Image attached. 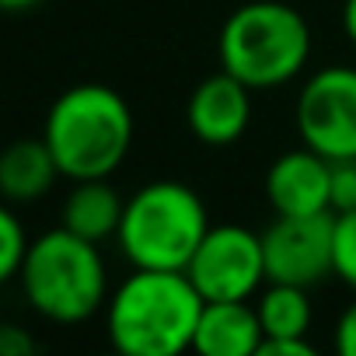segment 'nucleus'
Segmentation results:
<instances>
[{
  "mask_svg": "<svg viewBox=\"0 0 356 356\" xmlns=\"http://www.w3.org/2000/svg\"><path fill=\"white\" fill-rule=\"evenodd\" d=\"M203 304L186 269H136L105 300V328L122 356H178L193 349Z\"/></svg>",
  "mask_w": 356,
  "mask_h": 356,
  "instance_id": "1",
  "label": "nucleus"
},
{
  "mask_svg": "<svg viewBox=\"0 0 356 356\" xmlns=\"http://www.w3.org/2000/svg\"><path fill=\"white\" fill-rule=\"evenodd\" d=\"M42 140L70 182L108 178L133 147V112L108 84H77L49 105Z\"/></svg>",
  "mask_w": 356,
  "mask_h": 356,
  "instance_id": "2",
  "label": "nucleus"
},
{
  "mask_svg": "<svg viewBox=\"0 0 356 356\" xmlns=\"http://www.w3.org/2000/svg\"><path fill=\"white\" fill-rule=\"evenodd\" d=\"M18 280L32 311L56 325L88 321L108 300V273L98 245L67 227L29 241Z\"/></svg>",
  "mask_w": 356,
  "mask_h": 356,
  "instance_id": "3",
  "label": "nucleus"
},
{
  "mask_svg": "<svg viewBox=\"0 0 356 356\" xmlns=\"http://www.w3.org/2000/svg\"><path fill=\"white\" fill-rule=\"evenodd\" d=\"M220 67L252 91L293 81L311 56V29L300 11L280 0L241 4L220 29Z\"/></svg>",
  "mask_w": 356,
  "mask_h": 356,
  "instance_id": "4",
  "label": "nucleus"
},
{
  "mask_svg": "<svg viewBox=\"0 0 356 356\" xmlns=\"http://www.w3.org/2000/svg\"><path fill=\"white\" fill-rule=\"evenodd\" d=\"M210 231L207 203L186 182H150L126 200L119 248L133 269H186Z\"/></svg>",
  "mask_w": 356,
  "mask_h": 356,
  "instance_id": "5",
  "label": "nucleus"
},
{
  "mask_svg": "<svg viewBox=\"0 0 356 356\" xmlns=\"http://www.w3.org/2000/svg\"><path fill=\"white\" fill-rule=\"evenodd\" d=\"M300 143L328 161L356 157V67H325L297 95Z\"/></svg>",
  "mask_w": 356,
  "mask_h": 356,
  "instance_id": "6",
  "label": "nucleus"
},
{
  "mask_svg": "<svg viewBox=\"0 0 356 356\" xmlns=\"http://www.w3.org/2000/svg\"><path fill=\"white\" fill-rule=\"evenodd\" d=\"M186 273L203 300H248L266 283L262 234L241 224L210 227Z\"/></svg>",
  "mask_w": 356,
  "mask_h": 356,
  "instance_id": "7",
  "label": "nucleus"
},
{
  "mask_svg": "<svg viewBox=\"0 0 356 356\" xmlns=\"http://www.w3.org/2000/svg\"><path fill=\"white\" fill-rule=\"evenodd\" d=\"M332 234H335V213L332 210L307 213V217H276L273 227L262 234L266 280L311 290L321 280L335 276Z\"/></svg>",
  "mask_w": 356,
  "mask_h": 356,
  "instance_id": "8",
  "label": "nucleus"
},
{
  "mask_svg": "<svg viewBox=\"0 0 356 356\" xmlns=\"http://www.w3.org/2000/svg\"><path fill=\"white\" fill-rule=\"evenodd\" d=\"M186 122L193 136L210 147L238 143L252 122V88L220 67V74H210L193 88Z\"/></svg>",
  "mask_w": 356,
  "mask_h": 356,
  "instance_id": "9",
  "label": "nucleus"
},
{
  "mask_svg": "<svg viewBox=\"0 0 356 356\" xmlns=\"http://www.w3.org/2000/svg\"><path fill=\"white\" fill-rule=\"evenodd\" d=\"M332 186V161L311 147L280 154L266 171V200L276 217H307L325 213Z\"/></svg>",
  "mask_w": 356,
  "mask_h": 356,
  "instance_id": "10",
  "label": "nucleus"
},
{
  "mask_svg": "<svg viewBox=\"0 0 356 356\" xmlns=\"http://www.w3.org/2000/svg\"><path fill=\"white\" fill-rule=\"evenodd\" d=\"M262 321L248 300H207L193 349L200 356H259Z\"/></svg>",
  "mask_w": 356,
  "mask_h": 356,
  "instance_id": "11",
  "label": "nucleus"
},
{
  "mask_svg": "<svg viewBox=\"0 0 356 356\" xmlns=\"http://www.w3.org/2000/svg\"><path fill=\"white\" fill-rule=\"evenodd\" d=\"M60 164L49 143L39 140H15L0 150V200L8 203H35L56 186Z\"/></svg>",
  "mask_w": 356,
  "mask_h": 356,
  "instance_id": "12",
  "label": "nucleus"
},
{
  "mask_svg": "<svg viewBox=\"0 0 356 356\" xmlns=\"http://www.w3.org/2000/svg\"><path fill=\"white\" fill-rule=\"evenodd\" d=\"M122 210H126V200L108 186V178H81V182H74V189L63 200L60 227L102 245L105 238L119 234Z\"/></svg>",
  "mask_w": 356,
  "mask_h": 356,
  "instance_id": "13",
  "label": "nucleus"
},
{
  "mask_svg": "<svg viewBox=\"0 0 356 356\" xmlns=\"http://www.w3.org/2000/svg\"><path fill=\"white\" fill-rule=\"evenodd\" d=\"M255 311H259V321H262V342L266 339H307V328H311L307 286L269 283L259 293Z\"/></svg>",
  "mask_w": 356,
  "mask_h": 356,
  "instance_id": "14",
  "label": "nucleus"
},
{
  "mask_svg": "<svg viewBox=\"0 0 356 356\" xmlns=\"http://www.w3.org/2000/svg\"><path fill=\"white\" fill-rule=\"evenodd\" d=\"M25 252H29V238H25L22 220L0 203V286L11 283L22 273Z\"/></svg>",
  "mask_w": 356,
  "mask_h": 356,
  "instance_id": "15",
  "label": "nucleus"
},
{
  "mask_svg": "<svg viewBox=\"0 0 356 356\" xmlns=\"http://www.w3.org/2000/svg\"><path fill=\"white\" fill-rule=\"evenodd\" d=\"M332 262H335V276H339L349 290H356V210L335 213Z\"/></svg>",
  "mask_w": 356,
  "mask_h": 356,
  "instance_id": "16",
  "label": "nucleus"
},
{
  "mask_svg": "<svg viewBox=\"0 0 356 356\" xmlns=\"http://www.w3.org/2000/svg\"><path fill=\"white\" fill-rule=\"evenodd\" d=\"M328 207H332V213H346V210H356V157H346V161H332Z\"/></svg>",
  "mask_w": 356,
  "mask_h": 356,
  "instance_id": "17",
  "label": "nucleus"
},
{
  "mask_svg": "<svg viewBox=\"0 0 356 356\" xmlns=\"http://www.w3.org/2000/svg\"><path fill=\"white\" fill-rule=\"evenodd\" d=\"M335 349L342 356H356V300L339 314V325H335Z\"/></svg>",
  "mask_w": 356,
  "mask_h": 356,
  "instance_id": "18",
  "label": "nucleus"
},
{
  "mask_svg": "<svg viewBox=\"0 0 356 356\" xmlns=\"http://www.w3.org/2000/svg\"><path fill=\"white\" fill-rule=\"evenodd\" d=\"M259 356H314V346L307 339H266Z\"/></svg>",
  "mask_w": 356,
  "mask_h": 356,
  "instance_id": "19",
  "label": "nucleus"
},
{
  "mask_svg": "<svg viewBox=\"0 0 356 356\" xmlns=\"http://www.w3.org/2000/svg\"><path fill=\"white\" fill-rule=\"evenodd\" d=\"M342 29H346L349 42L356 46V0H346L342 4Z\"/></svg>",
  "mask_w": 356,
  "mask_h": 356,
  "instance_id": "20",
  "label": "nucleus"
},
{
  "mask_svg": "<svg viewBox=\"0 0 356 356\" xmlns=\"http://www.w3.org/2000/svg\"><path fill=\"white\" fill-rule=\"evenodd\" d=\"M35 4H42V0H0V11H29Z\"/></svg>",
  "mask_w": 356,
  "mask_h": 356,
  "instance_id": "21",
  "label": "nucleus"
}]
</instances>
